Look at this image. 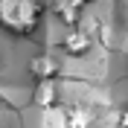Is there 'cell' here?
<instances>
[{"label": "cell", "instance_id": "cell-3", "mask_svg": "<svg viewBox=\"0 0 128 128\" xmlns=\"http://www.w3.org/2000/svg\"><path fill=\"white\" fill-rule=\"evenodd\" d=\"M82 6H84V0H56V15L61 18L64 24L76 26V20H79V12Z\"/></svg>", "mask_w": 128, "mask_h": 128}, {"label": "cell", "instance_id": "cell-5", "mask_svg": "<svg viewBox=\"0 0 128 128\" xmlns=\"http://www.w3.org/2000/svg\"><path fill=\"white\" fill-rule=\"evenodd\" d=\"M56 96H58V88H56L52 79L38 82V88H35V105H41V108H52V105H56Z\"/></svg>", "mask_w": 128, "mask_h": 128}, {"label": "cell", "instance_id": "cell-7", "mask_svg": "<svg viewBox=\"0 0 128 128\" xmlns=\"http://www.w3.org/2000/svg\"><path fill=\"white\" fill-rule=\"evenodd\" d=\"M120 128H128V111H122V120H120Z\"/></svg>", "mask_w": 128, "mask_h": 128}, {"label": "cell", "instance_id": "cell-8", "mask_svg": "<svg viewBox=\"0 0 128 128\" xmlns=\"http://www.w3.org/2000/svg\"><path fill=\"white\" fill-rule=\"evenodd\" d=\"M84 3H88V0H84Z\"/></svg>", "mask_w": 128, "mask_h": 128}, {"label": "cell", "instance_id": "cell-6", "mask_svg": "<svg viewBox=\"0 0 128 128\" xmlns=\"http://www.w3.org/2000/svg\"><path fill=\"white\" fill-rule=\"evenodd\" d=\"M64 128H90V114L82 111V108L67 111L64 114Z\"/></svg>", "mask_w": 128, "mask_h": 128}, {"label": "cell", "instance_id": "cell-4", "mask_svg": "<svg viewBox=\"0 0 128 128\" xmlns=\"http://www.w3.org/2000/svg\"><path fill=\"white\" fill-rule=\"evenodd\" d=\"M29 70L35 73V76H38L41 82H47V79H52V76H56V70H58V61H56L52 56H38L35 61L29 64Z\"/></svg>", "mask_w": 128, "mask_h": 128}, {"label": "cell", "instance_id": "cell-1", "mask_svg": "<svg viewBox=\"0 0 128 128\" xmlns=\"http://www.w3.org/2000/svg\"><path fill=\"white\" fill-rule=\"evenodd\" d=\"M38 0H0V26L15 35H29L38 24Z\"/></svg>", "mask_w": 128, "mask_h": 128}, {"label": "cell", "instance_id": "cell-2", "mask_svg": "<svg viewBox=\"0 0 128 128\" xmlns=\"http://www.w3.org/2000/svg\"><path fill=\"white\" fill-rule=\"evenodd\" d=\"M90 32L88 29H79V26H73L67 35H64V41H61V47H64V52L67 56H84L90 50Z\"/></svg>", "mask_w": 128, "mask_h": 128}]
</instances>
